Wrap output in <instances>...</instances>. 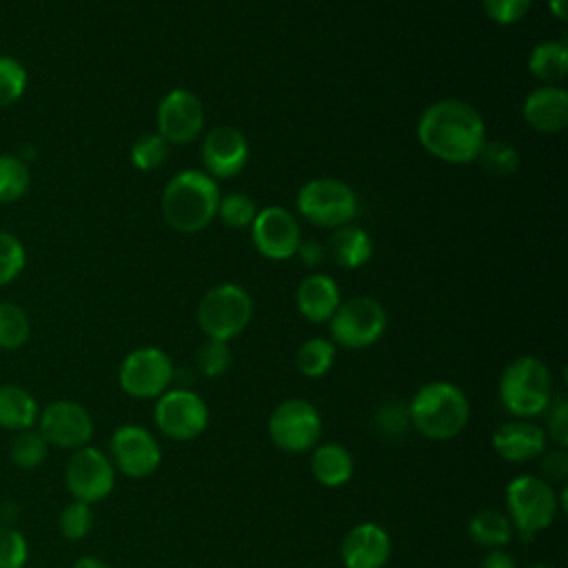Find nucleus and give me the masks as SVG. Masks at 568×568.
<instances>
[{
	"mask_svg": "<svg viewBox=\"0 0 568 568\" xmlns=\"http://www.w3.org/2000/svg\"><path fill=\"white\" fill-rule=\"evenodd\" d=\"M419 144L448 164H468L477 160L486 142L481 113L457 98H444L424 109L417 122Z\"/></svg>",
	"mask_w": 568,
	"mask_h": 568,
	"instance_id": "f257e3e1",
	"label": "nucleus"
},
{
	"mask_svg": "<svg viewBox=\"0 0 568 568\" xmlns=\"http://www.w3.org/2000/svg\"><path fill=\"white\" fill-rule=\"evenodd\" d=\"M220 189L204 171H182L173 175L160 200L164 222L180 233H197L217 215Z\"/></svg>",
	"mask_w": 568,
	"mask_h": 568,
	"instance_id": "f03ea898",
	"label": "nucleus"
},
{
	"mask_svg": "<svg viewBox=\"0 0 568 568\" xmlns=\"http://www.w3.org/2000/svg\"><path fill=\"white\" fill-rule=\"evenodd\" d=\"M410 426L426 439L457 437L470 417L466 393L450 382H428L408 402Z\"/></svg>",
	"mask_w": 568,
	"mask_h": 568,
	"instance_id": "7ed1b4c3",
	"label": "nucleus"
},
{
	"mask_svg": "<svg viewBox=\"0 0 568 568\" xmlns=\"http://www.w3.org/2000/svg\"><path fill=\"white\" fill-rule=\"evenodd\" d=\"M552 395V373L539 357H515L501 371L499 399L504 408L519 419L541 415L548 408Z\"/></svg>",
	"mask_w": 568,
	"mask_h": 568,
	"instance_id": "20e7f679",
	"label": "nucleus"
},
{
	"mask_svg": "<svg viewBox=\"0 0 568 568\" xmlns=\"http://www.w3.org/2000/svg\"><path fill=\"white\" fill-rule=\"evenodd\" d=\"M506 508L513 528L521 537H532L546 530L561 510L552 484L535 475H519L508 481Z\"/></svg>",
	"mask_w": 568,
	"mask_h": 568,
	"instance_id": "39448f33",
	"label": "nucleus"
},
{
	"mask_svg": "<svg viewBox=\"0 0 568 568\" xmlns=\"http://www.w3.org/2000/svg\"><path fill=\"white\" fill-rule=\"evenodd\" d=\"M253 317V300L240 284H217L197 304V324L206 337L229 342L237 337Z\"/></svg>",
	"mask_w": 568,
	"mask_h": 568,
	"instance_id": "423d86ee",
	"label": "nucleus"
},
{
	"mask_svg": "<svg viewBox=\"0 0 568 568\" xmlns=\"http://www.w3.org/2000/svg\"><path fill=\"white\" fill-rule=\"evenodd\" d=\"M297 211L315 226L337 229L355 217L357 197L342 180L315 178L300 189Z\"/></svg>",
	"mask_w": 568,
	"mask_h": 568,
	"instance_id": "0eeeda50",
	"label": "nucleus"
},
{
	"mask_svg": "<svg viewBox=\"0 0 568 568\" xmlns=\"http://www.w3.org/2000/svg\"><path fill=\"white\" fill-rule=\"evenodd\" d=\"M328 322L333 344L359 351L373 346L384 335L388 317L377 300L362 295L339 302Z\"/></svg>",
	"mask_w": 568,
	"mask_h": 568,
	"instance_id": "6e6552de",
	"label": "nucleus"
},
{
	"mask_svg": "<svg viewBox=\"0 0 568 568\" xmlns=\"http://www.w3.org/2000/svg\"><path fill=\"white\" fill-rule=\"evenodd\" d=\"M266 428L271 442L280 450L297 455L317 446L322 435V417L311 402L293 397L273 408Z\"/></svg>",
	"mask_w": 568,
	"mask_h": 568,
	"instance_id": "1a4fd4ad",
	"label": "nucleus"
},
{
	"mask_svg": "<svg viewBox=\"0 0 568 568\" xmlns=\"http://www.w3.org/2000/svg\"><path fill=\"white\" fill-rule=\"evenodd\" d=\"M173 379V364L169 355L155 346L131 351L118 371L120 388L135 399L160 397Z\"/></svg>",
	"mask_w": 568,
	"mask_h": 568,
	"instance_id": "9d476101",
	"label": "nucleus"
},
{
	"mask_svg": "<svg viewBox=\"0 0 568 568\" xmlns=\"http://www.w3.org/2000/svg\"><path fill=\"white\" fill-rule=\"evenodd\" d=\"M64 484L73 499L84 504L102 501L115 486V466L109 455L95 446L73 450L64 468Z\"/></svg>",
	"mask_w": 568,
	"mask_h": 568,
	"instance_id": "9b49d317",
	"label": "nucleus"
},
{
	"mask_svg": "<svg viewBox=\"0 0 568 568\" xmlns=\"http://www.w3.org/2000/svg\"><path fill=\"white\" fill-rule=\"evenodd\" d=\"M155 426L171 439L189 442L204 433L209 424V408L204 399L186 388L164 390L153 410Z\"/></svg>",
	"mask_w": 568,
	"mask_h": 568,
	"instance_id": "f8f14e48",
	"label": "nucleus"
},
{
	"mask_svg": "<svg viewBox=\"0 0 568 568\" xmlns=\"http://www.w3.org/2000/svg\"><path fill=\"white\" fill-rule=\"evenodd\" d=\"M38 430L49 446L78 450L91 442L93 419L82 404L73 399H58L40 413Z\"/></svg>",
	"mask_w": 568,
	"mask_h": 568,
	"instance_id": "ddd939ff",
	"label": "nucleus"
},
{
	"mask_svg": "<svg viewBox=\"0 0 568 568\" xmlns=\"http://www.w3.org/2000/svg\"><path fill=\"white\" fill-rule=\"evenodd\" d=\"M111 462L126 477L142 479L158 470L162 448L158 439L138 424H124L111 435Z\"/></svg>",
	"mask_w": 568,
	"mask_h": 568,
	"instance_id": "4468645a",
	"label": "nucleus"
},
{
	"mask_svg": "<svg viewBox=\"0 0 568 568\" xmlns=\"http://www.w3.org/2000/svg\"><path fill=\"white\" fill-rule=\"evenodd\" d=\"M155 122L169 144H189L204 129V106L193 91L173 89L160 100Z\"/></svg>",
	"mask_w": 568,
	"mask_h": 568,
	"instance_id": "2eb2a0df",
	"label": "nucleus"
},
{
	"mask_svg": "<svg viewBox=\"0 0 568 568\" xmlns=\"http://www.w3.org/2000/svg\"><path fill=\"white\" fill-rule=\"evenodd\" d=\"M251 235L255 248L275 262L293 257L302 242L297 220L282 206H266L257 211L251 224Z\"/></svg>",
	"mask_w": 568,
	"mask_h": 568,
	"instance_id": "dca6fc26",
	"label": "nucleus"
},
{
	"mask_svg": "<svg viewBox=\"0 0 568 568\" xmlns=\"http://www.w3.org/2000/svg\"><path fill=\"white\" fill-rule=\"evenodd\" d=\"M248 160V142L235 126H213L202 142V164L211 178H233Z\"/></svg>",
	"mask_w": 568,
	"mask_h": 568,
	"instance_id": "f3484780",
	"label": "nucleus"
},
{
	"mask_svg": "<svg viewBox=\"0 0 568 568\" xmlns=\"http://www.w3.org/2000/svg\"><path fill=\"white\" fill-rule=\"evenodd\" d=\"M390 537L386 528L373 521L353 526L342 539V564L344 568H384L390 559Z\"/></svg>",
	"mask_w": 568,
	"mask_h": 568,
	"instance_id": "a211bd4d",
	"label": "nucleus"
},
{
	"mask_svg": "<svg viewBox=\"0 0 568 568\" xmlns=\"http://www.w3.org/2000/svg\"><path fill=\"white\" fill-rule=\"evenodd\" d=\"M521 113L537 133H559L568 124V91L557 84L537 87L526 95Z\"/></svg>",
	"mask_w": 568,
	"mask_h": 568,
	"instance_id": "6ab92c4d",
	"label": "nucleus"
},
{
	"mask_svg": "<svg viewBox=\"0 0 568 568\" xmlns=\"http://www.w3.org/2000/svg\"><path fill=\"white\" fill-rule=\"evenodd\" d=\"M546 430L526 419H513L501 424L493 433V448L506 462H530L546 450Z\"/></svg>",
	"mask_w": 568,
	"mask_h": 568,
	"instance_id": "aec40b11",
	"label": "nucleus"
},
{
	"mask_svg": "<svg viewBox=\"0 0 568 568\" xmlns=\"http://www.w3.org/2000/svg\"><path fill=\"white\" fill-rule=\"evenodd\" d=\"M297 311L313 324L331 320L335 308L339 306V286L333 277L313 273L306 275L295 293Z\"/></svg>",
	"mask_w": 568,
	"mask_h": 568,
	"instance_id": "412c9836",
	"label": "nucleus"
},
{
	"mask_svg": "<svg viewBox=\"0 0 568 568\" xmlns=\"http://www.w3.org/2000/svg\"><path fill=\"white\" fill-rule=\"evenodd\" d=\"M311 473L317 484L326 488H339L351 481L355 473V459L348 448L342 444L328 442L313 448L311 457Z\"/></svg>",
	"mask_w": 568,
	"mask_h": 568,
	"instance_id": "4be33fe9",
	"label": "nucleus"
},
{
	"mask_svg": "<svg viewBox=\"0 0 568 568\" xmlns=\"http://www.w3.org/2000/svg\"><path fill=\"white\" fill-rule=\"evenodd\" d=\"M38 417L40 406L27 388L18 384L0 386V428L11 433L29 430L38 424Z\"/></svg>",
	"mask_w": 568,
	"mask_h": 568,
	"instance_id": "5701e85b",
	"label": "nucleus"
},
{
	"mask_svg": "<svg viewBox=\"0 0 568 568\" xmlns=\"http://www.w3.org/2000/svg\"><path fill=\"white\" fill-rule=\"evenodd\" d=\"M326 253L333 257L335 264L344 268H359L373 255V242L366 231L359 226H337L326 242Z\"/></svg>",
	"mask_w": 568,
	"mask_h": 568,
	"instance_id": "b1692460",
	"label": "nucleus"
},
{
	"mask_svg": "<svg viewBox=\"0 0 568 568\" xmlns=\"http://www.w3.org/2000/svg\"><path fill=\"white\" fill-rule=\"evenodd\" d=\"M528 71L546 82H559L568 73V47L561 40H544L528 55Z\"/></svg>",
	"mask_w": 568,
	"mask_h": 568,
	"instance_id": "393cba45",
	"label": "nucleus"
},
{
	"mask_svg": "<svg viewBox=\"0 0 568 568\" xmlns=\"http://www.w3.org/2000/svg\"><path fill=\"white\" fill-rule=\"evenodd\" d=\"M513 524L508 515L495 510V508H484L477 510L470 521H468V535L477 546L484 548H501L513 539Z\"/></svg>",
	"mask_w": 568,
	"mask_h": 568,
	"instance_id": "a878e982",
	"label": "nucleus"
},
{
	"mask_svg": "<svg viewBox=\"0 0 568 568\" xmlns=\"http://www.w3.org/2000/svg\"><path fill=\"white\" fill-rule=\"evenodd\" d=\"M335 362V344L324 337L306 339L295 355V366L304 377H324Z\"/></svg>",
	"mask_w": 568,
	"mask_h": 568,
	"instance_id": "bb28decb",
	"label": "nucleus"
},
{
	"mask_svg": "<svg viewBox=\"0 0 568 568\" xmlns=\"http://www.w3.org/2000/svg\"><path fill=\"white\" fill-rule=\"evenodd\" d=\"M31 335V322L22 306L13 302H0V348L18 351Z\"/></svg>",
	"mask_w": 568,
	"mask_h": 568,
	"instance_id": "cd10ccee",
	"label": "nucleus"
},
{
	"mask_svg": "<svg viewBox=\"0 0 568 568\" xmlns=\"http://www.w3.org/2000/svg\"><path fill=\"white\" fill-rule=\"evenodd\" d=\"M49 455V444L40 435V430H20L16 433L11 446H9V457L11 462L22 468V470H33L38 468Z\"/></svg>",
	"mask_w": 568,
	"mask_h": 568,
	"instance_id": "c85d7f7f",
	"label": "nucleus"
},
{
	"mask_svg": "<svg viewBox=\"0 0 568 568\" xmlns=\"http://www.w3.org/2000/svg\"><path fill=\"white\" fill-rule=\"evenodd\" d=\"M31 182L29 166L16 155H0V204L18 202Z\"/></svg>",
	"mask_w": 568,
	"mask_h": 568,
	"instance_id": "c756f323",
	"label": "nucleus"
},
{
	"mask_svg": "<svg viewBox=\"0 0 568 568\" xmlns=\"http://www.w3.org/2000/svg\"><path fill=\"white\" fill-rule=\"evenodd\" d=\"M169 142L160 133H142L131 146V162L140 171H153L166 162Z\"/></svg>",
	"mask_w": 568,
	"mask_h": 568,
	"instance_id": "7c9ffc66",
	"label": "nucleus"
},
{
	"mask_svg": "<svg viewBox=\"0 0 568 568\" xmlns=\"http://www.w3.org/2000/svg\"><path fill=\"white\" fill-rule=\"evenodd\" d=\"M477 160L484 166V171H488L493 175H510L519 166L517 149L504 140L484 142Z\"/></svg>",
	"mask_w": 568,
	"mask_h": 568,
	"instance_id": "2f4dec72",
	"label": "nucleus"
},
{
	"mask_svg": "<svg viewBox=\"0 0 568 568\" xmlns=\"http://www.w3.org/2000/svg\"><path fill=\"white\" fill-rule=\"evenodd\" d=\"M58 528H60V535L69 541L84 539L89 535V530L93 528L91 504H84L78 499L69 501L58 517Z\"/></svg>",
	"mask_w": 568,
	"mask_h": 568,
	"instance_id": "473e14b6",
	"label": "nucleus"
},
{
	"mask_svg": "<svg viewBox=\"0 0 568 568\" xmlns=\"http://www.w3.org/2000/svg\"><path fill=\"white\" fill-rule=\"evenodd\" d=\"M375 428L388 437H402L410 428V415H408V404L402 399H388L375 410Z\"/></svg>",
	"mask_w": 568,
	"mask_h": 568,
	"instance_id": "72a5a7b5",
	"label": "nucleus"
},
{
	"mask_svg": "<svg viewBox=\"0 0 568 568\" xmlns=\"http://www.w3.org/2000/svg\"><path fill=\"white\" fill-rule=\"evenodd\" d=\"M27 89V69L9 55H0V106H9L22 98Z\"/></svg>",
	"mask_w": 568,
	"mask_h": 568,
	"instance_id": "f704fd0d",
	"label": "nucleus"
},
{
	"mask_svg": "<svg viewBox=\"0 0 568 568\" xmlns=\"http://www.w3.org/2000/svg\"><path fill=\"white\" fill-rule=\"evenodd\" d=\"M217 215L231 229H248L257 215L255 202L244 193H231L220 197Z\"/></svg>",
	"mask_w": 568,
	"mask_h": 568,
	"instance_id": "c9c22d12",
	"label": "nucleus"
},
{
	"mask_svg": "<svg viewBox=\"0 0 568 568\" xmlns=\"http://www.w3.org/2000/svg\"><path fill=\"white\" fill-rule=\"evenodd\" d=\"M27 264V251L22 242L9 233L0 231V286L13 282Z\"/></svg>",
	"mask_w": 568,
	"mask_h": 568,
	"instance_id": "e433bc0d",
	"label": "nucleus"
},
{
	"mask_svg": "<svg viewBox=\"0 0 568 568\" xmlns=\"http://www.w3.org/2000/svg\"><path fill=\"white\" fill-rule=\"evenodd\" d=\"M231 348H229V342H222V339H213L209 337L200 348H197V355H195V362H197V368L202 375L206 377H220L229 371L231 366Z\"/></svg>",
	"mask_w": 568,
	"mask_h": 568,
	"instance_id": "4c0bfd02",
	"label": "nucleus"
},
{
	"mask_svg": "<svg viewBox=\"0 0 568 568\" xmlns=\"http://www.w3.org/2000/svg\"><path fill=\"white\" fill-rule=\"evenodd\" d=\"M29 559V544L20 530L0 524V568H24Z\"/></svg>",
	"mask_w": 568,
	"mask_h": 568,
	"instance_id": "58836bf2",
	"label": "nucleus"
},
{
	"mask_svg": "<svg viewBox=\"0 0 568 568\" xmlns=\"http://www.w3.org/2000/svg\"><path fill=\"white\" fill-rule=\"evenodd\" d=\"M530 4L532 0H481L486 16L497 24L519 22L528 13Z\"/></svg>",
	"mask_w": 568,
	"mask_h": 568,
	"instance_id": "ea45409f",
	"label": "nucleus"
},
{
	"mask_svg": "<svg viewBox=\"0 0 568 568\" xmlns=\"http://www.w3.org/2000/svg\"><path fill=\"white\" fill-rule=\"evenodd\" d=\"M548 430L546 435H550V439L559 446L566 448L568 446V402L564 395H552L550 404H548Z\"/></svg>",
	"mask_w": 568,
	"mask_h": 568,
	"instance_id": "a19ab883",
	"label": "nucleus"
},
{
	"mask_svg": "<svg viewBox=\"0 0 568 568\" xmlns=\"http://www.w3.org/2000/svg\"><path fill=\"white\" fill-rule=\"evenodd\" d=\"M541 479L548 484H564L568 477V453L566 448H550L544 450L541 455Z\"/></svg>",
	"mask_w": 568,
	"mask_h": 568,
	"instance_id": "79ce46f5",
	"label": "nucleus"
},
{
	"mask_svg": "<svg viewBox=\"0 0 568 568\" xmlns=\"http://www.w3.org/2000/svg\"><path fill=\"white\" fill-rule=\"evenodd\" d=\"M295 253L300 255V260H302L304 264L315 266V264H322V262H324L326 248H324V246H320V244H317V242H313V240H304V242H300V246H297V251H295Z\"/></svg>",
	"mask_w": 568,
	"mask_h": 568,
	"instance_id": "37998d69",
	"label": "nucleus"
},
{
	"mask_svg": "<svg viewBox=\"0 0 568 568\" xmlns=\"http://www.w3.org/2000/svg\"><path fill=\"white\" fill-rule=\"evenodd\" d=\"M479 568H517V561L513 555H508L501 548H493L479 564Z\"/></svg>",
	"mask_w": 568,
	"mask_h": 568,
	"instance_id": "c03bdc74",
	"label": "nucleus"
},
{
	"mask_svg": "<svg viewBox=\"0 0 568 568\" xmlns=\"http://www.w3.org/2000/svg\"><path fill=\"white\" fill-rule=\"evenodd\" d=\"M548 9L557 20H568V0H548Z\"/></svg>",
	"mask_w": 568,
	"mask_h": 568,
	"instance_id": "a18cd8bd",
	"label": "nucleus"
},
{
	"mask_svg": "<svg viewBox=\"0 0 568 568\" xmlns=\"http://www.w3.org/2000/svg\"><path fill=\"white\" fill-rule=\"evenodd\" d=\"M71 568H111L109 564H104L102 559H98V557H80Z\"/></svg>",
	"mask_w": 568,
	"mask_h": 568,
	"instance_id": "49530a36",
	"label": "nucleus"
},
{
	"mask_svg": "<svg viewBox=\"0 0 568 568\" xmlns=\"http://www.w3.org/2000/svg\"><path fill=\"white\" fill-rule=\"evenodd\" d=\"M528 568H552V566L546 564V561H535V564H530Z\"/></svg>",
	"mask_w": 568,
	"mask_h": 568,
	"instance_id": "de8ad7c7",
	"label": "nucleus"
}]
</instances>
